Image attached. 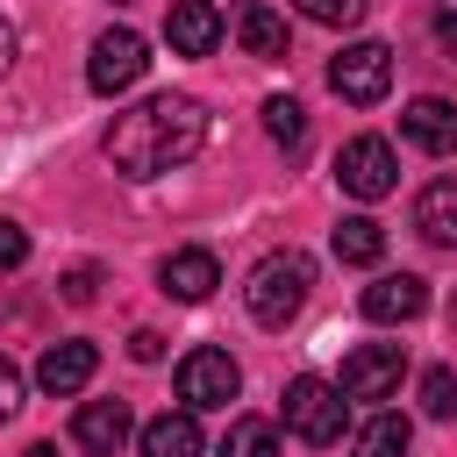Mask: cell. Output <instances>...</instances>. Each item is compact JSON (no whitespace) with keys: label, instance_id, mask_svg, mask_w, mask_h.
I'll use <instances>...</instances> for the list:
<instances>
[{"label":"cell","instance_id":"12","mask_svg":"<svg viewBox=\"0 0 457 457\" xmlns=\"http://www.w3.org/2000/svg\"><path fill=\"white\" fill-rule=\"evenodd\" d=\"M357 307H364V321H414V314H428V286L414 271H386L364 286Z\"/></svg>","mask_w":457,"mask_h":457},{"label":"cell","instance_id":"22","mask_svg":"<svg viewBox=\"0 0 457 457\" xmlns=\"http://www.w3.org/2000/svg\"><path fill=\"white\" fill-rule=\"evenodd\" d=\"M421 414H436V421L457 414V371H450V364H428V371H421Z\"/></svg>","mask_w":457,"mask_h":457},{"label":"cell","instance_id":"23","mask_svg":"<svg viewBox=\"0 0 457 457\" xmlns=\"http://www.w3.org/2000/svg\"><path fill=\"white\" fill-rule=\"evenodd\" d=\"M307 21H321V29H350V21H364V0H293Z\"/></svg>","mask_w":457,"mask_h":457},{"label":"cell","instance_id":"3","mask_svg":"<svg viewBox=\"0 0 457 457\" xmlns=\"http://www.w3.org/2000/svg\"><path fill=\"white\" fill-rule=\"evenodd\" d=\"M343 421H350V400L328 386V378H314V371H300L293 386H286V428L300 436V443H336L343 436Z\"/></svg>","mask_w":457,"mask_h":457},{"label":"cell","instance_id":"31","mask_svg":"<svg viewBox=\"0 0 457 457\" xmlns=\"http://www.w3.org/2000/svg\"><path fill=\"white\" fill-rule=\"evenodd\" d=\"M450 321H457V300H450Z\"/></svg>","mask_w":457,"mask_h":457},{"label":"cell","instance_id":"21","mask_svg":"<svg viewBox=\"0 0 457 457\" xmlns=\"http://www.w3.org/2000/svg\"><path fill=\"white\" fill-rule=\"evenodd\" d=\"M221 457H278V428H271V421H257V414H243V421H228Z\"/></svg>","mask_w":457,"mask_h":457},{"label":"cell","instance_id":"11","mask_svg":"<svg viewBox=\"0 0 457 457\" xmlns=\"http://www.w3.org/2000/svg\"><path fill=\"white\" fill-rule=\"evenodd\" d=\"M164 43H171L179 57H207V50L221 43L214 0H164Z\"/></svg>","mask_w":457,"mask_h":457},{"label":"cell","instance_id":"9","mask_svg":"<svg viewBox=\"0 0 457 457\" xmlns=\"http://www.w3.org/2000/svg\"><path fill=\"white\" fill-rule=\"evenodd\" d=\"M93 371H100V350H93V343H79V336H71V343H50V350L36 357V386H43L50 400L86 393V378H93Z\"/></svg>","mask_w":457,"mask_h":457},{"label":"cell","instance_id":"29","mask_svg":"<svg viewBox=\"0 0 457 457\" xmlns=\"http://www.w3.org/2000/svg\"><path fill=\"white\" fill-rule=\"evenodd\" d=\"M14 64V29H7V14H0V71Z\"/></svg>","mask_w":457,"mask_h":457},{"label":"cell","instance_id":"10","mask_svg":"<svg viewBox=\"0 0 457 457\" xmlns=\"http://www.w3.org/2000/svg\"><path fill=\"white\" fill-rule=\"evenodd\" d=\"M400 136H407L421 157H450V150H457V107L436 100V93H421V100L400 107Z\"/></svg>","mask_w":457,"mask_h":457},{"label":"cell","instance_id":"7","mask_svg":"<svg viewBox=\"0 0 457 457\" xmlns=\"http://www.w3.org/2000/svg\"><path fill=\"white\" fill-rule=\"evenodd\" d=\"M236 393H243V371H236L228 350H186V357H179V400H186V414L228 407Z\"/></svg>","mask_w":457,"mask_h":457},{"label":"cell","instance_id":"25","mask_svg":"<svg viewBox=\"0 0 457 457\" xmlns=\"http://www.w3.org/2000/svg\"><path fill=\"white\" fill-rule=\"evenodd\" d=\"M21 264H29V228L0 214V278H7V271H21Z\"/></svg>","mask_w":457,"mask_h":457},{"label":"cell","instance_id":"27","mask_svg":"<svg viewBox=\"0 0 457 457\" xmlns=\"http://www.w3.org/2000/svg\"><path fill=\"white\" fill-rule=\"evenodd\" d=\"M14 407H21V371H14L7 357H0V421H7Z\"/></svg>","mask_w":457,"mask_h":457},{"label":"cell","instance_id":"14","mask_svg":"<svg viewBox=\"0 0 457 457\" xmlns=\"http://www.w3.org/2000/svg\"><path fill=\"white\" fill-rule=\"evenodd\" d=\"M157 278H164V293L171 300H207L214 286H221V264H214V250H171L164 264H157Z\"/></svg>","mask_w":457,"mask_h":457},{"label":"cell","instance_id":"17","mask_svg":"<svg viewBox=\"0 0 457 457\" xmlns=\"http://www.w3.org/2000/svg\"><path fill=\"white\" fill-rule=\"evenodd\" d=\"M136 443H143V457H200V421L193 414H157V421L136 428Z\"/></svg>","mask_w":457,"mask_h":457},{"label":"cell","instance_id":"4","mask_svg":"<svg viewBox=\"0 0 457 457\" xmlns=\"http://www.w3.org/2000/svg\"><path fill=\"white\" fill-rule=\"evenodd\" d=\"M143 71H150V43H143L136 29H121V21H114V29H100V36H93V57H86V86H93L100 100L129 93Z\"/></svg>","mask_w":457,"mask_h":457},{"label":"cell","instance_id":"8","mask_svg":"<svg viewBox=\"0 0 457 457\" xmlns=\"http://www.w3.org/2000/svg\"><path fill=\"white\" fill-rule=\"evenodd\" d=\"M400 371H407V350H400V343H357V350L343 357L336 393H343V400H393V393H400Z\"/></svg>","mask_w":457,"mask_h":457},{"label":"cell","instance_id":"24","mask_svg":"<svg viewBox=\"0 0 457 457\" xmlns=\"http://www.w3.org/2000/svg\"><path fill=\"white\" fill-rule=\"evenodd\" d=\"M57 293H64L71 307H86V300H100V264H71V271L57 278Z\"/></svg>","mask_w":457,"mask_h":457},{"label":"cell","instance_id":"30","mask_svg":"<svg viewBox=\"0 0 457 457\" xmlns=\"http://www.w3.org/2000/svg\"><path fill=\"white\" fill-rule=\"evenodd\" d=\"M21 457H57V450H50V443H29V450H21Z\"/></svg>","mask_w":457,"mask_h":457},{"label":"cell","instance_id":"5","mask_svg":"<svg viewBox=\"0 0 457 457\" xmlns=\"http://www.w3.org/2000/svg\"><path fill=\"white\" fill-rule=\"evenodd\" d=\"M336 186H343L350 200H386V193L400 186L393 143H386V136H350V143L336 150Z\"/></svg>","mask_w":457,"mask_h":457},{"label":"cell","instance_id":"2","mask_svg":"<svg viewBox=\"0 0 457 457\" xmlns=\"http://www.w3.org/2000/svg\"><path fill=\"white\" fill-rule=\"evenodd\" d=\"M307 293H314V257H307V250H271V257L250 271L243 307H250L257 328H286V321L307 307Z\"/></svg>","mask_w":457,"mask_h":457},{"label":"cell","instance_id":"20","mask_svg":"<svg viewBox=\"0 0 457 457\" xmlns=\"http://www.w3.org/2000/svg\"><path fill=\"white\" fill-rule=\"evenodd\" d=\"M264 129H271L278 150H300V143H307V107H300L293 93H271V100H264Z\"/></svg>","mask_w":457,"mask_h":457},{"label":"cell","instance_id":"1","mask_svg":"<svg viewBox=\"0 0 457 457\" xmlns=\"http://www.w3.org/2000/svg\"><path fill=\"white\" fill-rule=\"evenodd\" d=\"M207 143V107L193 93H150L143 107L114 114L107 129V164L121 179H157L171 164H186L193 150Z\"/></svg>","mask_w":457,"mask_h":457},{"label":"cell","instance_id":"15","mask_svg":"<svg viewBox=\"0 0 457 457\" xmlns=\"http://www.w3.org/2000/svg\"><path fill=\"white\" fill-rule=\"evenodd\" d=\"M414 228L436 243V250H457V179H428L414 193Z\"/></svg>","mask_w":457,"mask_h":457},{"label":"cell","instance_id":"18","mask_svg":"<svg viewBox=\"0 0 457 457\" xmlns=\"http://www.w3.org/2000/svg\"><path fill=\"white\" fill-rule=\"evenodd\" d=\"M328 243H336V264H378L386 257V228L371 214H343Z\"/></svg>","mask_w":457,"mask_h":457},{"label":"cell","instance_id":"13","mask_svg":"<svg viewBox=\"0 0 457 457\" xmlns=\"http://www.w3.org/2000/svg\"><path fill=\"white\" fill-rule=\"evenodd\" d=\"M71 443H79L86 457H114V450L129 443V407H121V400H86V407L71 414Z\"/></svg>","mask_w":457,"mask_h":457},{"label":"cell","instance_id":"16","mask_svg":"<svg viewBox=\"0 0 457 457\" xmlns=\"http://www.w3.org/2000/svg\"><path fill=\"white\" fill-rule=\"evenodd\" d=\"M236 43H243L250 57H264V64H278V57H286V14L264 7V0H243V7H236Z\"/></svg>","mask_w":457,"mask_h":457},{"label":"cell","instance_id":"26","mask_svg":"<svg viewBox=\"0 0 457 457\" xmlns=\"http://www.w3.org/2000/svg\"><path fill=\"white\" fill-rule=\"evenodd\" d=\"M129 357H136V364H157V357H164V336H157V328H136V336H129Z\"/></svg>","mask_w":457,"mask_h":457},{"label":"cell","instance_id":"6","mask_svg":"<svg viewBox=\"0 0 457 457\" xmlns=\"http://www.w3.org/2000/svg\"><path fill=\"white\" fill-rule=\"evenodd\" d=\"M328 86H336V100H350V107L386 100V86H393V50H386V43H350V50H336V57H328Z\"/></svg>","mask_w":457,"mask_h":457},{"label":"cell","instance_id":"19","mask_svg":"<svg viewBox=\"0 0 457 457\" xmlns=\"http://www.w3.org/2000/svg\"><path fill=\"white\" fill-rule=\"evenodd\" d=\"M407 443H414V428H407V414H371V421L357 428V443H350V457H407Z\"/></svg>","mask_w":457,"mask_h":457},{"label":"cell","instance_id":"28","mask_svg":"<svg viewBox=\"0 0 457 457\" xmlns=\"http://www.w3.org/2000/svg\"><path fill=\"white\" fill-rule=\"evenodd\" d=\"M436 36H443V50L457 57V0H436Z\"/></svg>","mask_w":457,"mask_h":457}]
</instances>
